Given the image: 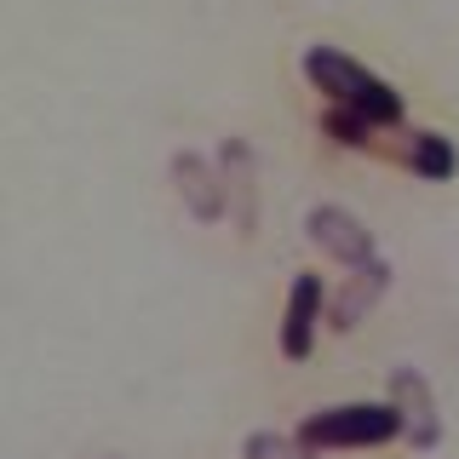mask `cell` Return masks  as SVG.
I'll return each instance as SVG.
<instances>
[{
  "label": "cell",
  "instance_id": "obj_1",
  "mask_svg": "<svg viewBox=\"0 0 459 459\" xmlns=\"http://www.w3.org/2000/svg\"><path fill=\"white\" fill-rule=\"evenodd\" d=\"M305 81L327 98V104L362 115L373 126H402L408 121V104H402L396 86L379 81L368 64H356V57L339 52V47H305Z\"/></svg>",
  "mask_w": 459,
  "mask_h": 459
},
{
  "label": "cell",
  "instance_id": "obj_2",
  "mask_svg": "<svg viewBox=\"0 0 459 459\" xmlns=\"http://www.w3.org/2000/svg\"><path fill=\"white\" fill-rule=\"evenodd\" d=\"M305 448L339 454V448H385L402 437V420L391 402H339V408H316L293 430Z\"/></svg>",
  "mask_w": 459,
  "mask_h": 459
},
{
  "label": "cell",
  "instance_id": "obj_3",
  "mask_svg": "<svg viewBox=\"0 0 459 459\" xmlns=\"http://www.w3.org/2000/svg\"><path fill=\"white\" fill-rule=\"evenodd\" d=\"M373 155L379 161H391L402 172H413V178H425V184H448L454 172H459V150H454V138H442V133H425V126H379V138H373Z\"/></svg>",
  "mask_w": 459,
  "mask_h": 459
},
{
  "label": "cell",
  "instance_id": "obj_4",
  "mask_svg": "<svg viewBox=\"0 0 459 459\" xmlns=\"http://www.w3.org/2000/svg\"><path fill=\"white\" fill-rule=\"evenodd\" d=\"M385 402L396 408V420H402V442L408 448H420L430 454L442 442V408H437V391H430V379L420 368H391V385H385Z\"/></svg>",
  "mask_w": 459,
  "mask_h": 459
},
{
  "label": "cell",
  "instance_id": "obj_5",
  "mask_svg": "<svg viewBox=\"0 0 459 459\" xmlns=\"http://www.w3.org/2000/svg\"><path fill=\"white\" fill-rule=\"evenodd\" d=\"M322 316H327V281L305 270V276H293L287 287V305H281V327H276V344L287 362H310L316 351V333H322Z\"/></svg>",
  "mask_w": 459,
  "mask_h": 459
},
{
  "label": "cell",
  "instance_id": "obj_6",
  "mask_svg": "<svg viewBox=\"0 0 459 459\" xmlns=\"http://www.w3.org/2000/svg\"><path fill=\"white\" fill-rule=\"evenodd\" d=\"M385 293H391V264H385V258H368V264L344 270V281L327 293L322 327H333V333H356V327H362L368 316L379 310Z\"/></svg>",
  "mask_w": 459,
  "mask_h": 459
},
{
  "label": "cell",
  "instance_id": "obj_7",
  "mask_svg": "<svg viewBox=\"0 0 459 459\" xmlns=\"http://www.w3.org/2000/svg\"><path fill=\"white\" fill-rule=\"evenodd\" d=\"M305 236H310L316 253H327V258H333V264H344V270H356V264H368V258H379V247H373V230L356 219L351 207H333V201L310 207Z\"/></svg>",
  "mask_w": 459,
  "mask_h": 459
},
{
  "label": "cell",
  "instance_id": "obj_8",
  "mask_svg": "<svg viewBox=\"0 0 459 459\" xmlns=\"http://www.w3.org/2000/svg\"><path fill=\"white\" fill-rule=\"evenodd\" d=\"M172 190L184 195V207H190L195 224H219L224 219V172L219 161H207L201 150H178L172 155Z\"/></svg>",
  "mask_w": 459,
  "mask_h": 459
},
{
  "label": "cell",
  "instance_id": "obj_9",
  "mask_svg": "<svg viewBox=\"0 0 459 459\" xmlns=\"http://www.w3.org/2000/svg\"><path fill=\"white\" fill-rule=\"evenodd\" d=\"M219 172H224V207H230V224L241 236L258 230V155L247 138H224L219 150Z\"/></svg>",
  "mask_w": 459,
  "mask_h": 459
},
{
  "label": "cell",
  "instance_id": "obj_10",
  "mask_svg": "<svg viewBox=\"0 0 459 459\" xmlns=\"http://www.w3.org/2000/svg\"><path fill=\"white\" fill-rule=\"evenodd\" d=\"M322 133L339 143V150H356V155H373V138H379V126L362 121V115H351V109H339V104H327L322 109Z\"/></svg>",
  "mask_w": 459,
  "mask_h": 459
},
{
  "label": "cell",
  "instance_id": "obj_11",
  "mask_svg": "<svg viewBox=\"0 0 459 459\" xmlns=\"http://www.w3.org/2000/svg\"><path fill=\"white\" fill-rule=\"evenodd\" d=\"M241 459H322V454L305 448L299 437H281V430H253L241 442Z\"/></svg>",
  "mask_w": 459,
  "mask_h": 459
}]
</instances>
